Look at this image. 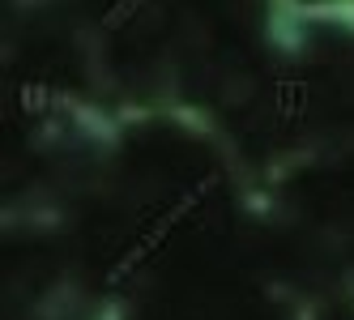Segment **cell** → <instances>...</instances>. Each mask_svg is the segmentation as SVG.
Instances as JSON below:
<instances>
[{"label":"cell","instance_id":"cell-3","mask_svg":"<svg viewBox=\"0 0 354 320\" xmlns=\"http://www.w3.org/2000/svg\"><path fill=\"white\" fill-rule=\"evenodd\" d=\"M141 9H145V0H115V5L107 9V17H103V26L115 30V26H124V21H133Z\"/></svg>","mask_w":354,"mask_h":320},{"label":"cell","instance_id":"cell-1","mask_svg":"<svg viewBox=\"0 0 354 320\" xmlns=\"http://www.w3.org/2000/svg\"><path fill=\"white\" fill-rule=\"evenodd\" d=\"M214 184H218L214 176H201V180H196V184L180 196V201H171V209H167V214H162V218H158V223L149 227V231H141V239H137L133 248H129V252H124V256L107 269V286L129 282V278L137 274V269H141V265H145V261H149V256H154V252L162 248V243L171 239V231L180 227L184 218H188V214H192V209H196V205H201V201H205V196L214 192Z\"/></svg>","mask_w":354,"mask_h":320},{"label":"cell","instance_id":"cell-4","mask_svg":"<svg viewBox=\"0 0 354 320\" xmlns=\"http://www.w3.org/2000/svg\"><path fill=\"white\" fill-rule=\"evenodd\" d=\"M17 103H21V111H26V115H39L47 107V86L43 82H26V86H21V94H17Z\"/></svg>","mask_w":354,"mask_h":320},{"label":"cell","instance_id":"cell-2","mask_svg":"<svg viewBox=\"0 0 354 320\" xmlns=\"http://www.w3.org/2000/svg\"><path fill=\"white\" fill-rule=\"evenodd\" d=\"M308 82H299V77H286V82H277L273 86V103H277V115H282V124H299L303 111H308Z\"/></svg>","mask_w":354,"mask_h":320}]
</instances>
